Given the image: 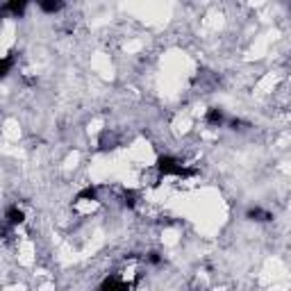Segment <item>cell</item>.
<instances>
[{"label":"cell","mask_w":291,"mask_h":291,"mask_svg":"<svg viewBox=\"0 0 291 291\" xmlns=\"http://www.w3.org/2000/svg\"><path fill=\"white\" fill-rule=\"evenodd\" d=\"M248 216L253 218V221H269L271 218V214H266V212H262V210H250Z\"/></svg>","instance_id":"obj_4"},{"label":"cell","mask_w":291,"mask_h":291,"mask_svg":"<svg viewBox=\"0 0 291 291\" xmlns=\"http://www.w3.org/2000/svg\"><path fill=\"white\" fill-rule=\"evenodd\" d=\"M207 121H210L212 125H221V121H223V114L218 112V109H210V114H207Z\"/></svg>","instance_id":"obj_3"},{"label":"cell","mask_w":291,"mask_h":291,"mask_svg":"<svg viewBox=\"0 0 291 291\" xmlns=\"http://www.w3.org/2000/svg\"><path fill=\"white\" fill-rule=\"evenodd\" d=\"M5 9L14 11V14H21V11H23V5H18V2H9V5H5Z\"/></svg>","instance_id":"obj_6"},{"label":"cell","mask_w":291,"mask_h":291,"mask_svg":"<svg viewBox=\"0 0 291 291\" xmlns=\"http://www.w3.org/2000/svg\"><path fill=\"white\" fill-rule=\"evenodd\" d=\"M157 171L162 173V175H175V178H184L189 175V171L184 168V164L175 157H159V162H157Z\"/></svg>","instance_id":"obj_1"},{"label":"cell","mask_w":291,"mask_h":291,"mask_svg":"<svg viewBox=\"0 0 291 291\" xmlns=\"http://www.w3.org/2000/svg\"><path fill=\"white\" fill-rule=\"evenodd\" d=\"M41 9L43 11H60L62 2H41Z\"/></svg>","instance_id":"obj_5"},{"label":"cell","mask_w":291,"mask_h":291,"mask_svg":"<svg viewBox=\"0 0 291 291\" xmlns=\"http://www.w3.org/2000/svg\"><path fill=\"white\" fill-rule=\"evenodd\" d=\"M7 221H9L11 225H18V223L23 221V212L18 210V207H9V210H7Z\"/></svg>","instance_id":"obj_2"}]
</instances>
